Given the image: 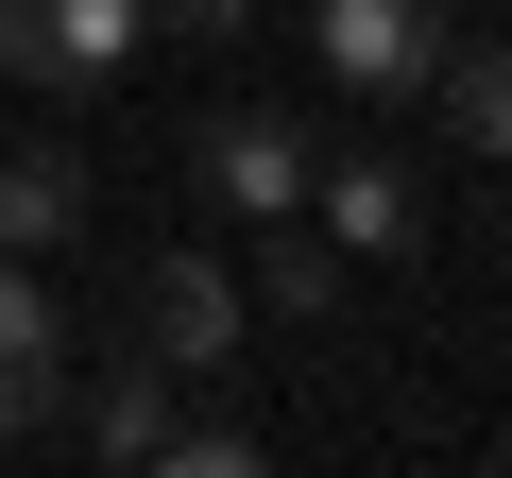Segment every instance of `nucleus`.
Returning <instances> with one entry per match:
<instances>
[{
	"label": "nucleus",
	"mask_w": 512,
	"mask_h": 478,
	"mask_svg": "<svg viewBox=\"0 0 512 478\" xmlns=\"http://www.w3.org/2000/svg\"><path fill=\"white\" fill-rule=\"evenodd\" d=\"M154 461H188V478H256V427H171Z\"/></svg>",
	"instance_id": "nucleus-11"
},
{
	"label": "nucleus",
	"mask_w": 512,
	"mask_h": 478,
	"mask_svg": "<svg viewBox=\"0 0 512 478\" xmlns=\"http://www.w3.org/2000/svg\"><path fill=\"white\" fill-rule=\"evenodd\" d=\"M137 359L154 376H222L239 359V274H205V257H137Z\"/></svg>",
	"instance_id": "nucleus-3"
},
{
	"label": "nucleus",
	"mask_w": 512,
	"mask_h": 478,
	"mask_svg": "<svg viewBox=\"0 0 512 478\" xmlns=\"http://www.w3.org/2000/svg\"><path fill=\"white\" fill-rule=\"evenodd\" d=\"M205 188H222L239 222H291V205H308V137H291L274 103H222V120H205Z\"/></svg>",
	"instance_id": "nucleus-5"
},
{
	"label": "nucleus",
	"mask_w": 512,
	"mask_h": 478,
	"mask_svg": "<svg viewBox=\"0 0 512 478\" xmlns=\"http://www.w3.org/2000/svg\"><path fill=\"white\" fill-rule=\"evenodd\" d=\"M308 35H325V86H359V103H427V69H444V0H308Z\"/></svg>",
	"instance_id": "nucleus-1"
},
{
	"label": "nucleus",
	"mask_w": 512,
	"mask_h": 478,
	"mask_svg": "<svg viewBox=\"0 0 512 478\" xmlns=\"http://www.w3.org/2000/svg\"><path fill=\"white\" fill-rule=\"evenodd\" d=\"M86 239V154H0V257H69Z\"/></svg>",
	"instance_id": "nucleus-7"
},
{
	"label": "nucleus",
	"mask_w": 512,
	"mask_h": 478,
	"mask_svg": "<svg viewBox=\"0 0 512 478\" xmlns=\"http://www.w3.org/2000/svg\"><path fill=\"white\" fill-rule=\"evenodd\" d=\"M308 205H325V239H342V257H410V239H427V188H410L393 154H342V171H308Z\"/></svg>",
	"instance_id": "nucleus-6"
},
{
	"label": "nucleus",
	"mask_w": 512,
	"mask_h": 478,
	"mask_svg": "<svg viewBox=\"0 0 512 478\" xmlns=\"http://www.w3.org/2000/svg\"><path fill=\"white\" fill-rule=\"evenodd\" d=\"M256 308H274V325H325V308H342V239H325V222H274V257H256Z\"/></svg>",
	"instance_id": "nucleus-9"
},
{
	"label": "nucleus",
	"mask_w": 512,
	"mask_h": 478,
	"mask_svg": "<svg viewBox=\"0 0 512 478\" xmlns=\"http://www.w3.org/2000/svg\"><path fill=\"white\" fill-rule=\"evenodd\" d=\"M86 444H103V461H154V444H171V376H154L137 342L103 359V393H86Z\"/></svg>",
	"instance_id": "nucleus-8"
},
{
	"label": "nucleus",
	"mask_w": 512,
	"mask_h": 478,
	"mask_svg": "<svg viewBox=\"0 0 512 478\" xmlns=\"http://www.w3.org/2000/svg\"><path fill=\"white\" fill-rule=\"evenodd\" d=\"M154 35H256V0H137Z\"/></svg>",
	"instance_id": "nucleus-12"
},
{
	"label": "nucleus",
	"mask_w": 512,
	"mask_h": 478,
	"mask_svg": "<svg viewBox=\"0 0 512 478\" xmlns=\"http://www.w3.org/2000/svg\"><path fill=\"white\" fill-rule=\"evenodd\" d=\"M427 103H444V120L512 171V35H495V52H444V69H427Z\"/></svg>",
	"instance_id": "nucleus-10"
},
{
	"label": "nucleus",
	"mask_w": 512,
	"mask_h": 478,
	"mask_svg": "<svg viewBox=\"0 0 512 478\" xmlns=\"http://www.w3.org/2000/svg\"><path fill=\"white\" fill-rule=\"evenodd\" d=\"M52 410H69V308L0 257V444H35Z\"/></svg>",
	"instance_id": "nucleus-4"
},
{
	"label": "nucleus",
	"mask_w": 512,
	"mask_h": 478,
	"mask_svg": "<svg viewBox=\"0 0 512 478\" xmlns=\"http://www.w3.org/2000/svg\"><path fill=\"white\" fill-rule=\"evenodd\" d=\"M137 35H154L137 0H0V69H18V86H52V103H86Z\"/></svg>",
	"instance_id": "nucleus-2"
}]
</instances>
